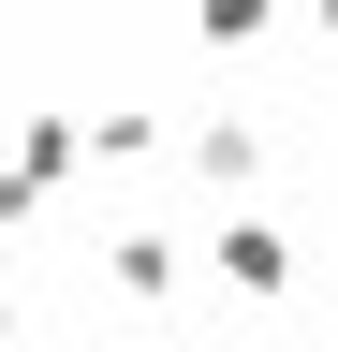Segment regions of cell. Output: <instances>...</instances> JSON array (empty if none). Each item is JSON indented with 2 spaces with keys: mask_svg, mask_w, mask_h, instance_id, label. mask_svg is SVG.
I'll return each instance as SVG.
<instances>
[{
  "mask_svg": "<svg viewBox=\"0 0 338 352\" xmlns=\"http://www.w3.org/2000/svg\"><path fill=\"white\" fill-rule=\"evenodd\" d=\"M221 279H250V294H279V279H294V250L265 235V220H221Z\"/></svg>",
  "mask_w": 338,
  "mask_h": 352,
  "instance_id": "cell-1",
  "label": "cell"
}]
</instances>
